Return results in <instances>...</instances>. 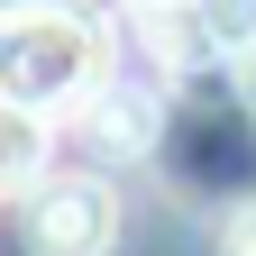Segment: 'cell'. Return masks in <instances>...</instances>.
<instances>
[{"label":"cell","mask_w":256,"mask_h":256,"mask_svg":"<svg viewBox=\"0 0 256 256\" xmlns=\"http://www.w3.org/2000/svg\"><path fill=\"white\" fill-rule=\"evenodd\" d=\"M110 82V37L74 0H10L0 10V101L18 110H82Z\"/></svg>","instance_id":"cell-1"},{"label":"cell","mask_w":256,"mask_h":256,"mask_svg":"<svg viewBox=\"0 0 256 256\" xmlns=\"http://www.w3.org/2000/svg\"><path fill=\"white\" fill-rule=\"evenodd\" d=\"M18 238L37 247V256H110L119 238V202H110V183L101 174H37L18 192Z\"/></svg>","instance_id":"cell-2"},{"label":"cell","mask_w":256,"mask_h":256,"mask_svg":"<svg viewBox=\"0 0 256 256\" xmlns=\"http://www.w3.org/2000/svg\"><path fill=\"white\" fill-rule=\"evenodd\" d=\"M74 138H82V156H101V165L146 156V146H156V92H146V82H101V92L82 101Z\"/></svg>","instance_id":"cell-3"},{"label":"cell","mask_w":256,"mask_h":256,"mask_svg":"<svg viewBox=\"0 0 256 256\" xmlns=\"http://www.w3.org/2000/svg\"><path fill=\"white\" fill-rule=\"evenodd\" d=\"M174 28L192 37V55H247L256 46V0H183Z\"/></svg>","instance_id":"cell-4"},{"label":"cell","mask_w":256,"mask_h":256,"mask_svg":"<svg viewBox=\"0 0 256 256\" xmlns=\"http://www.w3.org/2000/svg\"><path fill=\"white\" fill-rule=\"evenodd\" d=\"M0 128H10V156H0V192L18 202V192L46 174V110H18V101H10V119H0Z\"/></svg>","instance_id":"cell-5"},{"label":"cell","mask_w":256,"mask_h":256,"mask_svg":"<svg viewBox=\"0 0 256 256\" xmlns=\"http://www.w3.org/2000/svg\"><path fill=\"white\" fill-rule=\"evenodd\" d=\"M220 256H256V202L229 210V229H220Z\"/></svg>","instance_id":"cell-6"}]
</instances>
